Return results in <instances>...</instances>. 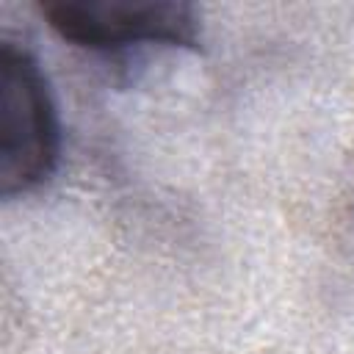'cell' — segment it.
<instances>
[{
  "mask_svg": "<svg viewBox=\"0 0 354 354\" xmlns=\"http://www.w3.org/2000/svg\"><path fill=\"white\" fill-rule=\"evenodd\" d=\"M41 14L61 39L97 53L188 47L196 39L191 6L174 0H50Z\"/></svg>",
  "mask_w": 354,
  "mask_h": 354,
  "instance_id": "7a4b0ae2",
  "label": "cell"
},
{
  "mask_svg": "<svg viewBox=\"0 0 354 354\" xmlns=\"http://www.w3.org/2000/svg\"><path fill=\"white\" fill-rule=\"evenodd\" d=\"M61 127L47 77L28 47L0 41V194L39 188L58 163Z\"/></svg>",
  "mask_w": 354,
  "mask_h": 354,
  "instance_id": "6da1fadb",
  "label": "cell"
}]
</instances>
